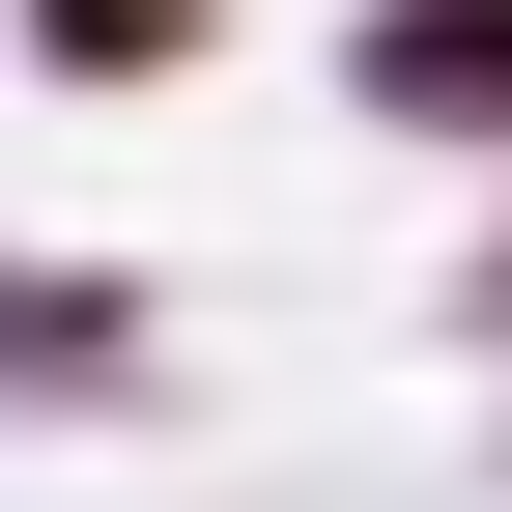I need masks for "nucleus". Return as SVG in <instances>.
I'll return each mask as SVG.
<instances>
[{"label":"nucleus","mask_w":512,"mask_h":512,"mask_svg":"<svg viewBox=\"0 0 512 512\" xmlns=\"http://www.w3.org/2000/svg\"><path fill=\"white\" fill-rule=\"evenodd\" d=\"M143 399H171V285L0 228V427H143Z\"/></svg>","instance_id":"nucleus-1"},{"label":"nucleus","mask_w":512,"mask_h":512,"mask_svg":"<svg viewBox=\"0 0 512 512\" xmlns=\"http://www.w3.org/2000/svg\"><path fill=\"white\" fill-rule=\"evenodd\" d=\"M342 114L427 171H512V0H342Z\"/></svg>","instance_id":"nucleus-2"},{"label":"nucleus","mask_w":512,"mask_h":512,"mask_svg":"<svg viewBox=\"0 0 512 512\" xmlns=\"http://www.w3.org/2000/svg\"><path fill=\"white\" fill-rule=\"evenodd\" d=\"M0 57L86 86V114H143V86H200V57H228V0H0Z\"/></svg>","instance_id":"nucleus-3"},{"label":"nucleus","mask_w":512,"mask_h":512,"mask_svg":"<svg viewBox=\"0 0 512 512\" xmlns=\"http://www.w3.org/2000/svg\"><path fill=\"white\" fill-rule=\"evenodd\" d=\"M427 342H456L484 399H512V171H484V256H456V285H427Z\"/></svg>","instance_id":"nucleus-4"},{"label":"nucleus","mask_w":512,"mask_h":512,"mask_svg":"<svg viewBox=\"0 0 512 512\" xmlns=\"http://www.w3.org/2000/svg\"><path fill=\"white\" fill-rule=\"evenodd\" d=\"M484 456H512V399H484Z\"/></svg>","instance_id":"nucleus-5"}]
</instances>
